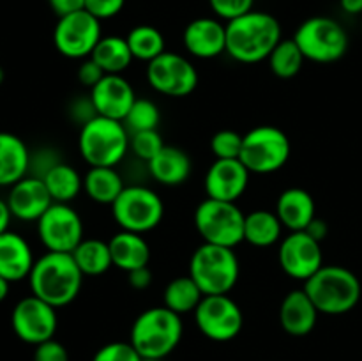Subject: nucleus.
Here are the masks:
<instances>
[{
	"mask_svg": "<svg viewBox=\"0 0 362 361\" xmlns=\"http://www.w3.org/2000/svg\"><path fill=\"white\" fill-rule=\"evenodd\" d=\"M90 99L98 115L124 122L136 101V94L122 74H105V78L90 88Z\"/></svg>",
	"mask_w": 362,
	"mask_h": 361,
	"instance_id": "obj_18",
	"label": "nucleus"
},
{
	"mask_svg": "<svg viewBox=\"0 0 362 361\" xmlns=\"http://www.w3.org/2000/svg\"><path fill=\"white\" fill-rule=\"evenodd\" d=\"M339 6L349 14H362V0H339Z\"/></svg>",
	"mask_w": 362,
	"mask_h": 361,
	"instance_id": "obj_49",
	"label": "nucleus"
},
{
	"mask_svg": "<svg viewBox=\"0 0 362 361\" xmlns=\"http://www.w3.org/2000/svg\"><path fill=\"white\" fill-rule=\"evenodd\" d=\"M30 151L18 134L0 131V188H11L28 176Z\"/></svg>",
	"mask_w": 362,
	"mask_h": 361,
	"instance_id": "obj_24",
	"label": "nucleus"
},
{
	"mask_svg": "<svg viewBox=\"0 0 362 361\" xmlns=\"http://www.w3.org/2000/svg\"><path fill=\"white\" fill-rule=\"evenodd\" d=\"M144 357L136 353L131 342H112L103 345L94 354L92 361H141Z\"/></svg>",
	"mask_w": 362,
	"mask_h": 361,
	"instance_id": "obj_38",
	"label": "nucleus"
},
{
	"mask_svg": "<svg viewBox=\"0 0 362 361\" xmlns=\"http://www.w3.org/2000/svg\"><path fill=\"white\" fill-rule=\"evenodd\" d=\"M126 39L134 60H144L148 64L166 52L165 38L152 25H136L134 28H131Z\"/></svg>",
	"mask_w": 362,
	"mask_h": 361,
	"instance_id": "obj_33",
	"label": "nucleus"
},
{
	"mask_svg": "<svg viewBox=\"0 0 362 361\" xmlns=\"http://www.w3.org/2000/svg\"><path fill=\"white\" fill-rule=\"evenodd\" d=\"M244 134L233 130H221L211 138V151L216 159H239Z\"/></svg>",
	"mask_w": 362,
	"mask_h": 361,
	"instance_id": "obj_37",
	"label": "nucleus"
},
{
	"mask_svg": "<svg viewBox=\"0 0 362 361\" xmlns=\"http://www.w3.org/2000/svg\"><path fill=\"white\" fill-rule=\"evenodd\" d=\"M34 361H69V353L62 343L52 338L35 345Z\"/></svg>",
	"mask_w": 362,
	"mask_h": 361,
	"instance_id": "obj_42",
	"label": "nucleus"
},
{
	"mask_svg": "<svg viewBox=\"0 0 362 361\" xmlns=\"http://www.w3.org/2000/svg\"><path fill=\"white\" fill-rule=\"evenodd\" d=\"M90 59L98 62L106 74H122L134 60L127 39L120 35H103Z\"/></svg>",
	"mask_w": 362,
	"mask_h": 361,
	"instance_id": "obj_29",
	"label": "nucleus"
},
{
	"mask_svg": "<svg viewBox=\"0 0 362 361\" xmlns=\"http://www.w3.org/2000/svg\"><path fill=\"white\" fill-rule=\"evenodd\" d=\"M141 361H163V360H147V357H144V360Z\"/></svg>",
	"mask_w": 362,
	"mask_h": 361,
	"instance_id": "obj_52",
	"label": "nucleus"
},
{
	"mask_svg": "<svg viewBox=\"0 0 362 361\" xmlns=\"http://www.w3.org/2000/svg\"><path fill=\"white\" fill-rule=\"evenodd\" d=\"M71 255L83 276H101L113 265L108 243L101 239H83Z\"/></svg>",
	"mask_w": 362,
	"mask_h": 361,
	"instance_id": "obj_32",
	"label": "nucleus"
},
{
	"mask_svg": "<svg viewBox=\"0 0 362 361\" xmlns=\"http://www.w3.org/2000/svg\"><path fill=\"white\" fill-rule=\"evenodd\" d=\"M34 253L23 236L16 232L0 234V276L9 283L28 278L34 268Z\"/></svg>",
	"mask_w": 362,
	"mask_h": 361,
	"instance_id": "obj_22",
	"label": "nucleus"
},
{
	"mask_svg": "<svg viewBox=\"0 0 362 361\" xmlns=\"http://www.w3.org/2000/svg\"><path fill=\"white\" fill-rule=\"evenodd\" d=\"M209 4L216 16L225 21H232L253 11L255 0H209Z\"/></svg>",
	"mask_w": 362,
	"mask_h": 361,
	"instance_id": "obj_39",
	"label": "nucleus"
},
{
	"mask_svg": "<svg viewBox=\"0 0 362 361\" xmlns=\"http://www.w3.org/2000/svg\"><path fill=\"white\" fill-rule=\"evenodd\" d=\"M113 268L131 273L151 262V246L141 234L120 230L108 241Z\"/></svg>",
	"mask_w": 362,
	"mask_h": 361,
	"instance_id": "obj_25",
	"label": "nucleus"
},
{
	"mask_svg": "<svg viewBox=\"0 0 362 361\" xmlns=\"http://www.w3.org/2000/svg\"><path fill=\"white\" fill-rule=\"evenodd\" d=\"M283 223L279 222L278 214L265 209L246 214L244 219V241L251 246L269 248L281 241Z\"/></svg>",
	"mask_w": 362,
	"mask_h": 361,
	"instance_id": "obj_28",
	"label": "nucleus"
},
{
	"mask_svg": "<svg viewBox=\"0 0 362 361\" xmlns=\"http://www.w3.org/2000/svg\"><path fill=\"white\" fill-rule=\"evenodd\" d=\"M244 219L246 214L235 202L205 198L194 211V227L204 243L235 248L244 243Z\"/></svg>",
	"mask_w": 362,
	"mask_h": 361,
	"instance_id": "obj_7",
	"label": "nucleus"
},
{
	"mask_svg": "<svg viewBox=\"0 0 362 361\" xmlns=\"http://www.w3.org/2000/svg\"><path fill=\"white\" fill-rule=\"evenodd\" d=\"M6 200L13 212V218L21 222H37L53 204L45 180L34 176L23 177L14 186H11Z\"/></svg>",
	"mask_w": 362,
	"mask_h": 361,
	"instance_id": "obj_19",
	"label": "nucleus"
},
{
	"mask_svg": "<svg viewBox=\"0 0 362 361\" xmlns=\"http://www.w3.org/2000/svg\"><path fill=\"white\" fill-rule=\"evenodd\" d=\"M62 159L55 154L53 149H41L35 154L30 152V170H28V176H34L42 179L57 163H60Z\"/></svg>",
	"mask_w": 362,
	"mask_h": 361,
	"instance_id": "obj_40",
	"label": "nucleus"
},
{
	"mask_svg": "<svg viewBox=\"0 0 362 361\" xmlns=\"http://www.w3.org/2000/svg\"><path fill=\"white\" fill-rule=\"evenodd\" d=\"M37 236L48 251L73 253L83 241V222L69 204L53 202L37 219Z\"/></svg>",
	"mask_w": 362,
	"mask_h": 361,
	"instance_id": "obj_14",
	"label": "nucleus"
},
{
	"mask_svg": "<svg viewBox=\"0 0 362 361\" xmlns=\"http://www.w3.org/2000/svg\"><path fill=\"white\" fill-rule=\"evenodd\" d=\"M293 41L303 52L304 59L317 64H331L343 59L349 50V35L345 28L329 16H313L299 25Z\"/></svg>",
	"mask_w": 362,
	"mask_h": 361,
	"instance_id": "obj_8",
	"label": "nucleus"
},
{
	"mask_svg": "<svg viewBox=\"0 0 362 361\" xmlns=\"http://www.w3.org/2000/svg\"><path fill=\"white\" fill-rule=\"evenodd\" d=\"M53 202L69 204L83 190V179L74 166L60 161L42 177Z\"/></svg>",
	"mask_w": 362,
	"mask_h": 361,
	"instance_id": "obj_30",
	"label": "nucleus"
},
{
	"mask_svg": "<svg viewBox=\"0 0 362 361\" xmlns=\"http://www.w3.org/2000/svg\"><path fill=\"white\" fill-rule=\"evenodd\" d=\"M304 232L310 234V236L313 237L315 241H318V243H322V241H324L325 237H327L329 227H327V223L324 222V219L315 218L313 222H311L310 225L306 227V230H304Z\"/></svg>",
	"mask_w": 362,
	"mask_h": 361,
	"instance_id": "obj_47",
	"label": "nucleus"
},
{
	"mask_svg": "<svg viewBox=\"0 0 362 361\" xmlns=\"http://www.w3.org/2000/svg\"><path fill=\"white\" fill-rule=\"evenodd\" d=\"M182 41L197 59H216L226 53V25L216 18H197L184 28Z\"/></svg>",
	"mask_w": 362,
	"mask_h": 361,
	"instance_id": "obj_20",
	"label": "nucleus"
},
{
	"mask_svg": "<svg viewBox=\"0 0 362 361\" xmlns=\"http://www.w3.org/2000/svg\"><path fill=\"white\" fill-rule=\"evenodd\" d=\"M105 74H106L105 71H103L101 67L98 66V62H94L90 57L81 60L80 67H78V71H76L78 81H80L83 87H88V88H92L94 85H98L99 81L105 78Z\"/></svg>",
	"mask_w": 362,
	"mask_h": 361,
	"instance_id": "obj_44",
	"label": "nucleus"
},
{
	"mask_svg": "<svg viewBox=\"0 0 362 361\" xmlns=\"http://www.w3.org/2000/svg\"><path fill=\"white\" fill-rule=\"evenodd\" d=\"M288 137L279 127L264 124L247 131L243 138L240 161L251 173H274L286 165L290 158Z\"/></svg>",
	"mask_w": 362,
	"mask_h": 361,
	"instance_id": "obj_9",
	"label": "nucleus"
},
{
	"mask_svg": "<svg viewBox=\"0 0 362 361\" xmlns=\"http://www.w3.org/2000/svg\"><path fill=\"white\" fill-rule=\"evenodd\" d=\"M4 78H6V73H4V69H2V66H0V85H2V81H4Z\"/></svg>",
	"mask_w": 362,
	"mask_h": 361,
	"instance_id": "obj_51",
	"label": "nucleus"
},
{
	"mask_svg": "<svg viewBox=\"0 0 362 361\" xmlns=\"http://www.w3.org/2000/svg\"><path fill=\"white\" fill-rule=\"evenodd\" d=\"M126 184L115 166H90L83 177V190L95 204L112 205Z\"/></svg>",
	"mask_w": 362,
	"mask_h": 361,
	"instance_id": "obj_27",
	"label": "nucleus"
},
{
	"mask_svg": "<svg viewBox=\"0 0 362 361\" xmlns=\"http://www.w3.org/2000/svg\"><path fill=\"white\" fill-rule=\"evenodd\" d=\"M151 176L165 186H179L191 176V159L186 151L165 145L156 158L147 163Z\"/></svg>",
	"mask_w": 362,
	"mask_h": 361,
	"instance_id": "obj_26",
	"label": "nucleus"
},
{
	"mask_svg": "<svg viewBox=\"0 0 362 361\" xmlns=\"http://www.w3.org/2000/svg\"><path fill=\"white\" fill-rule=\"evenodd\" d=\"M184 324L179 314L170 308L154 306L141 311L131 328V345L141 357L165 360L182 340Z\"/></svg>",
	"mask_w": 362,
	"mask_h": 361,
	"instance_id": "obj_3",
	"label": "nucleus"
},
{
	"mask_svg": "<svg viewBox=\"0 0 362 361\" xmlns=\"http://www.w3.org/2000/svg\"><path fill=\"white\" fill-rule=\"evenodd\" d=\"M202 299H204V292L189 275L173 278L163 292V304L179 315L197 310Z\"/></svg>",
	"mask_w": 362,
	"mask_h": 361,
	"instance_id": "obj_31",
	"label": "nucleus"
},
{
	"mask_svg": "<svg viewBox=\"0 0 362 361\" xmlns=\"http://www.w3.org/2000/svg\"><path fill=\"white\" fill-rule=\"evenodd\" d=\"M278 258L286 276L306 282L324 265L322 243L315 241L304 230L290 232L281 239Z\"/></svg>",
	"mask_w": 362,
	"mask_h": 361,
	"instance_id": "obj_16",
	"label": "nucleus"
},
{
	"mask_svg": "<svg viewBox=\"0 0 362 361\" xmlns=\"http://www.w3.org/2000/svg\"><path fill=\"white\" fill-rule=\"evenodd\" d=\"M126 0H85V11L101 20L117 16L124 9Z\"/></svg>",
	"mask_w": 362,
	"mask_h": 361,
	"instance_id": "obj_41",
	"label": "nucleus"
},
{
	"mask_svg": "<svg viewBox=\"0 0 362 361\" xmlns=\"http://www.w3.org/2000/svg\"><path fill=\"white\" fill-rule=\"evenodd\" d=\"M101 38V21L85 9L59 18L53 30L57 52L73 60L88 59Z\"/></svg>",
	"mask_w": 362,
	"mask_h": 361,
	"instance_id": "obj_11",
	"label": "nucleus"
},
{
	"mask_svg": "<svg viewBox=\"0 0 362 361\" xmlns=\"http://www.w3.org/2000/svg\"><path fill=\"white\" fill-rule=\"evenodd\" d=\"M193 314L202 335L212 342H230L243 331V310L228 294L204 296Z\"/></svg>",
	"mask_w": 362,
	"mask_h": 361,
	"instance_id": "obj_13",
	"label": "nucleus"
},
{
	"mask_svg": "<svg viewBox=\"0 0 362 361\" xmlns=\"http://www.w3.org/2000/svg\"><path fill=\"white\" fill-rule=\"evenodd\" d=\"M276 214L290 232H303L317 218V205L310 191L288 188L276 200Z\"/></svg>",
	"mask_w": 362,
	"mask_h": 361,
	"instance_id": "obj_23",
	"label": "nucleus"
},
{
	"mask_svg": "<svg viewBox=\"0 0 362 361\" xmlns=\"http://www.w3.org/2000/svg\"><path fill=\"white\" fill-rule=\"evenodd\" d=\"M48 4L59 18L85 9V0H48Z\"/></svg>",
	"mask_w": 362,
	"mask_h": 361,
	"instance_id": "obj_45",
	"label": "nucleus"
},
{
	"mask_svg": "<svg viewBox=\"0 0 362 361\" xmlns=\"http://www.w3.org/2000/svg\"><path fill=\"white\" fill-rule=\"evenodd\" d=\"M159 120H161V113H159L158 105L151 99L136 98L134 105L131 106L129 113L124 119V126L131 133H138V131H152L158 130Z\"/></svg>",
	"mask_w": 362,
	"mask_h": 361,
	"instance_id": "obj_35",
	"label": "nucleus"
},
{
	"mask_svg": "<svg viewBox=\"0 0 362 361\" xmlns=\"http://www.w3.org/2000/svg\"><path fill=\"white\" fill-rule=\"evenodd\" d=\"M129 138L124 122L98 115L80 127L78 151L90 166H117L129 151Z\"/></svg>",
	"mask_w": 362,
	"mask_h": 361,
	"instance_id": "obj_6",
	"label": "nucleus"
},
{
	"mask_svg": "<svg viewBox=\"0 0 362 361\" xmlns=\"http://www.w3.org/2000/svg\"><path fill=\"white\" fill-rule=\"evenodd\" d=\"M11 219H13V212H11L9 205H7V200L0 198V234L9 230Z\"/></svg>",
	"mask_w": 362,
	"mask_h": 361,
	"instance_id": "obj_48",
	"label": "nucleus"
},
{
	"mask_svg": "<svg viewBox=\"0 0 362 361\" xmlns=\"http://www.w3.org/2000/svg\"><path fill=\"white\" fill-rule=\"evenodd\" d=\"M304 290L317 310L325 315H343L352 311L361 301L362 287L356 273L343 265H322L310 280L304 282Z\"/></svg>",
	"mask_w": 362,
	"mask_h": 361,
	"instance_id": "obj_4",
	"label": "nucleus"
},
{
	"mask_svg": "<svg viewBox=\"0 0 362 361\" xmlns=\"http://www.w3.org/2000/svg\"><path fill=\"white\" fill-rule=\"evenodd\" d=\"M269 66L271 71L278 78H293L296 74H299V71L303 69L304 64V55L300 52V48L297 46V42L292 39H281L278 42L272 53L269 55Z\"/></svg>",
	"mask_w": 362,
	"mask_h": 361,
	"instance_id": "obj_34",
	"label": "nucleus"
},
{
	"mask_svg": "<svg viewBox=\"0 0 362 361\" xmlns=\"http://www.w3.org/2000/svg\"><path fill=\"white\" fill-rule=\"evenodd\" d=\"M163 147H165V142H163V137L158 130L131 133L129 149L138 159H144L148 163L161 152Z\"/></svg>",
	"mask_w": 362,
	"mask_h": 361,
	"instance_id": "obj_36",
	"label": "nucleus"
},
{
	"mask_svg": "<svg viewBox=\"0 0 362 361\" xmlns=\"http://www.w3.org/2000/svg\"><path fill=\"white\" fill-rule=\"evenodd\" d=\"M11 326H13L14 335L21 342L39 345L55 336L57 328H59L57 308L30 294L14 304L13 314H11Z\"/></svg>",
	"mask_w": 362,
	"mask_h": 361,
	"instance_id": "obj_15",
	"label": "nucleus"
},
{
	"mask_svg": "<svg viewBox=\"0 0 362 361\" xmlns=\"http://www.w3.org/2000/svg\"><path fill=\"white\" fill-rule=\"evenodd\" d=\"M320 311L304 289L290 290L279 306V324L288 335L306 336L317 326Z\"/></svg>",
	"mask_w": 362,
	"mask_h": 361,
	"instance_id": "obj_21",
	"label": "nucleus"
},
{
	"mask_svg": "<svg viewBox=\"0 0 362 361\" xmlns=\"http://www.w3.org/2000/svg\"><path fill=\"white\" fill-rule=\"evenodd\" d=\"M189 276L200 287L204 296L228 294L240 276V262L235 248L200 244L191 255Z\"/></svg>",
	"mask_w": 362,
	"mask_h": 361,
	"instance_id": "obj_5",
	"label": "nucleus"
},
{
	"mask_svg": "<svg viewBox=\"0 0 362 361\" xmlns=\"http://www.w3.org/2000/svg\"><path fill=\"white\" fill-rule=\"evenodd\" d=\"M148 85L170 98H186L198 87V71L191 60L175 52H165L151 60L145 71Z\"/></svg>",
	"mask_w": 362,
	"mask_h": 361,
	"instance_id": "obj_12",
	"label": "nucleus"
},
{
	"mask_svg": "<svg viewBox=\"0 0 362 361\" xmlns=\"http://www.w3.org/2000/svg\"><path fill=\"white\" fill-rule=\"evenodd\" d=\"M69 117L74 122L80 124V127L98 117V112H95V106L94 103H92L90 94H88L87 98H76L71 101Z\"/></svg>",
	"mask_w": 362,
	"mask_h": 361,
	"instance_id": "obj_43",
	"label": "nucleus"
},
{
	"mask_svg": "<svg viewBox=\"0 0 362 361\" xmlns=\"http://www.w3.org/2000/svg\"><path fill=\"white\" fill-rule=\"evenodd\" d=\"M9 285L11 283L7 282L6 278H2V276H0V303H2V301L7 297V294H9Z\"/></svg>",
	"mask_w": 362,
	"mask_h": 361,
	"instance_id": "obj_50",
	"label": "nucleus"
},
{
	"mask_svg": "<svg viewBox=\"0 0 362 361\" xmlns=\"http://www.w3.org/2000/svg\"><path fill=\"white\" fill-rule=\"evenodd\" d=\"M83 278L73 255L46 251L34 262L28 283L34 296L53 308H62L76 299L83 287Z\"/></svg>",
	"mask_w": 362,
	"mask_h": 361,
	"instance_id": "obj_2",
	"label": "nucleus"
},
{
	"mask_svg": "<svg viewBox=\"0 0 362 361\" xmlns=\"http://www.w3.org/2000/svg\"><path fill=\"white\" fill-rule=\"evenodd\" d=\"M112 214L120 230L147 234L154 230L165 216V204L154 190L147 186H126L112 204Z\"/></svg>",
	"mask_w": 362,
	"mask_h": 361,
	"instance_id": "obj_10",
	"label": "nucleus"
},
{
	"mask_svg": "<svg viewBox=\"0 0 362 361\" xmlns=\"http://www.w3.org/2000/svg\"><path fill=\"white\" fill-rule=\"evenodd\" d=\"M251 172L240 159H216L205 173L207 198L223 202H237L250 184Z\"/></svg>",
	"mask_w": 362,
	"mask_h": 361,
	"instance_id": "obj_17",
	"label": "nucleus"
},
{
	"mask_svg": "<svg viewBox=\"0 0 362 361\" xmlns=\"http://www.w3.org/2000/svg\"><path fill=\"white\" fill-rule=\"evenodd\" d=\"M127 278H129V285L133 289L145 290L152 283V271L148 269V265H145V268H138L134 271L127 273Z\"/></svg>",
	"mask_w": 362,
	"mask_h": 361,
	"instance_id": "obj_46",
	"label": "nucleus"
},
{
	"mask_svg": "<svg viewBox=\"0 0 362 361\" xmlns=\"http://www.w3.org/2000/svg\"><path fill=\"white\" fill-rule=\"evenodd\" d=\"M281 39V25L269 13L250 11L226 21V53L240 64L267 60Z\"/></svg>",
	"mask_w": 362,
	"mask_h": 361,
	"instance_id": "obj_1",
	"label": "nucleus"
}]
</instances>
